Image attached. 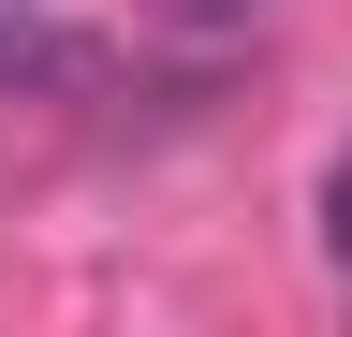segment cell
<instances>
[{"label": "cell", "mask_w": 352, "mask_h": 337, "mask_svg": "<svg viewBox=\"0 0 352 337\" xmlns=\"http://www.w3.org/2000/svg\"><path fill=\"white\" fill-rule=\"evenodd\" d=\"M88 73V45L59 15H30V0H0V89H74Z\"/></svg>", "instance_id": "cell-1"}, {"label": "cell", "mask_w": 352, "mask_h": 337, "mask_svg": "<svg viewBox=\"0 0 352 337\" xmlns=\"http://www.w3.org/2000/svg\"><path fill=\"white\" fill-rule=\"evenodd\" d=\"M132 15H147V30H191V45H220V30H250L264 0H132Z\"/></svg>", "instance_id": "cell-2"}, {"label": "cell", "mask_w": 352, "mask_h": 337, "mask_svg": "<svg viewBox=\"0 0 352 337\" xmlns=\"http://www.w3.org/2000/svg\"><path fill=\"white\" fill-rule=\"evenodd\" d=\"M323 249L352 264V147H338V176H323Z\"/></svg>", "instance_id": "cell-3"}]
</instances>
